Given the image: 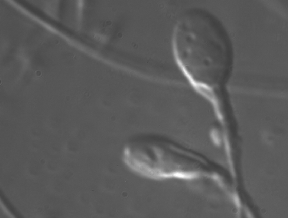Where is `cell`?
Instances as JSON below:
<instances>
[{
	"label": "cell",
	"instance_id": "cell-1",
	"mask_svg": "<svg viewBox=\"0 0 288 218\" xmlns=\"http://www.w3.org/2000/svg\"><path fill=\"white\" fill-rule=\"evenodd\" d=\"M172 48L181 70L200 92L215 91L227 83L234 62L232 43L210 11L194 8L183 13L174 29Z\"/></svg>",
	"mask_w": 288,
	"mask_h": 218
},
{
	"label": "cell",
	"instance_id": "cell-2",
	"mask_svg": "<svg viewBox=\"0 0 288 218\" xmlns=\"http://www.w3.org/2000/svg\"><path fill=\"white\" fill-rule=\"evenodd\" d=\"M123 160L128 167L143 177L161 180L195 172L201 165L195 154L160 138L132 140L125 146Z\"/></svg>",
	"mask_w": 288,
	"mask_h": 218
}]
</instances>
